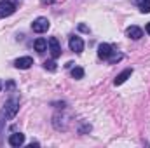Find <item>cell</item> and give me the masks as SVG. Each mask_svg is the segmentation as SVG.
<instances>
[{
	"mask_svg": "<svg viewBox=\"0 0 150 148\" xmlns=\"http://www.w3.org/2000/svg\"><path fill=\"white\" fill-rule=\"evenodd\" d=\"M18 110H19V99H18V98H11V99H7L5 105H4L2 117H5V118H14L16 113H18Z\"/></svg>",
	"mask_w": 150,
	"mask_h": 148,
	"instance_id": "6da1fadb",
	"label": "cell"
},
{
	"mask_svg": "<svg viewBox=\"0 0 150 148\" xmlns=\"http://www.w3.org/2000/svg\"><path fill=\"white\" fill-rule=\"evenodd\" d=\"M16 0H2L0 2V18H7L16 12Z\"/></svg>",
	"mask_w": 150,
	"mask_h": 148,
	"instance_id": "7a4b0ae2",
	"label": "cell"
},
{
	"mask_svg": "<svg viewBox=\"0 0 150 148\" xmlns=\"http://www.w3.org/2000/svg\"><path fill=\"white\" fill-rule=\"evenodd\" d=\"M49 26H51V23H49L47 18H37V19L32 23V30H33L35 33H44V32H47Z\"/></svg>",
	"mask_w": 150,
	"mask_h": 148,
	"instance_id": "3957f363",
	"label": "cell"
},
{
	"mask_svg": "<svg viewBox=\"0 0 150 148\" xmlns=\"http://www.w3.org/2000/svg\"><path fill=\"white\" fill-rule=\"evenodd\" d=\"M47 45H49V52L52 56V59H58L61 56V47H59V42L56 37H51L47 40Z\"/></svg>",
	"mask_w": 150,
	"mask_h": 148,
	"instance_id": "277c9868",
	"label": "cell"
},
{
	"mask_svg": "<svg viewBox=\"0 0 150 148\" xmlns=\"http://www.w3.org/2000/svg\"><path fill=\"white\" fill-rule=\"evenodd\" d=\"M68 45H70V51H74L77 54H80V52L84 51V40L80 37H70Z\"/></svg>",
	"mask_w": 150,
	"mask_h": 148,
	"instance_id": "5b68a950",
	"label": "cell"
},
{
	"mask_svg": "<svg viewBox=\"0 0 150 148\" xmlns=\"http://www.w3.org/2000/svg\"><path fill=\"white\" fill-rule=\"evenodd\" d=\"M32 65H33V59H32L30 56H23V58H18V59L14 61V66H16L18 70H28Z\"/></svg>",
	"mask_w": 150,
	"mask_h": 148,
	"instance_id": "8992f818",
	"label": "cell"
},
{
	"mask_svg": "<svg viewBox=\"0 0 150 148\" xmlns=\"http://www.w3.org/2000/svg\"><path fill=\"white\" fill-rule=\"evenodd\" d=\"M112 52H113V47L110 45V44H100L98 45V56L101 58V59H108L110 56H112Z\"/></svg>",
	"mask_w": 150,
	"mask_h": 148,
	"instance_id": "52a82bcc",
	"label": "cell"
},
{
	"mask_svg": "<svg viewBox=\"0 0 150 148\" xmlns=\"http://www.w3.org/2000/svg\"><path fill=\"white\" fill-rule=\"evenodd\" d=\"M9 145L11 147H21V145H25V134L23 132H14V134H11L9 136Z\"/></svg>",
	"mask_w": 150,
	"mask_h": 148,
	"instance_id": "ba28073f",
	"label": "cell"
},
{
	"mask_svg": "<svg viewBox=\"0 0 150 148\" xmlns=\"http://www.w3.org/2000/svg\"><path fill=\"white\" fill-rule=\"evenodd\" d=\"M131 75H133V68H126L124 72H120V73L115 77L113 84H115V85H122V84H124V82H126V80L131 77Z\"/></svg>",
	"mask_w": 150,
	"mask_h": 148,
	"instance_id": "9c48e42d",
	"label": "cell"
},
{
	"mask_svg": "<svg viewBox=\"0 0 150 148\" xmlns=\"http://www.w3.org/2000/svg\"><path fill=\"white\" fill-rule=\"evenodd\" d=\"M126 33H127V37L133 38V40H140V38L143 37V30L138 28V26H129Z\"/></svg>",
	"mask_w": 150,
	"mask_h": 148,
	"instance_id": "30bf717a",
	"label": "cell"
},
{
	"mask_svg": "<svg viewBox=\"0 0 150 148\" xmlns=\"http://www.w3.org/2000/svg\"><path fill=\"white\" fill-rule=\"evenodd\" d=\"M33 45H35V51H37V52H44V51H47V40L42 38V37L37 38Z\"/></svg>",
	"mask_w": 150,
	"mask_h": 148,
	"instance_id": "8fae6325",
	"label": "cell"
},
{
	"mask_svg": "<svg viewBox=\"0 0 150 148\" xmlns=\"http://www.w3.org/2000/svg\"><path fill=\"white\" fill-rule=\"evenodd\" d=\"M140 11L143 14H149L150 12V0H140Z\"/></svg>",
	"mask_w": 150,
	"mask_h": 148,
	"instance_id": "7c38bea8",
	"label": "cell"
},
{
	"mask_svg": "<svg viewBox=\"0 0 150 148\" xmlns=\"http://www.w3.org/2000/svg\"><path fill=\"white\" fill-rule=\"evenodd\" d=\"M72 77L77 78V80H79V78H82V77H84V70H82L80 66H75L74 70H72Z\"/></svg>",
	"mask_w": 150,
	"mask_h": 148,
	"instance_id": "4fadbf2b",
	"label": "cell"
},
{
	"mask_svg": "<svg viewBox=\"0 0 150 148\" xmlns=\"http://www.w3.org/2000/svg\"><path fill=\"white\" fill-rule=\"evenodd\" d=\"M44 68L49 70V72H56V63L54 61H45L44 63Z\"/></svg>",
	"mask_w": 150,
	"mask_h": 148,
	"instance_id": "5bb4252c",
	"label": "cell"
},
{
	"mask_svg": "<svg viewBox=\"0 0 150 148\" xmlns=\"http://www.w3.org/2000/svg\"><path fill=\"white\" fill-rule=\"evenodd\" d=\"M120 59H122V54H119V52H117V54H115V52H112V56L108 58V61H110L112 65H113V63H119Z\"/></svg>",
	"mask_w": 150,
	"mask_h": 148,
	"instance_id": "9a60e30c",
	"label": "cell"
},
{
	"mask_svg": "<svg viewBox=\"0 0 150 148\" xmlns=\"http://www.w3.org/2000/svg\"><path fill=\"white\" fill-rule=\"evenodd\" d=\"M89 131H91V125H89V124H86V125H82V127L79 129V132H80V134H84V132H89Z\"/></svg>",
	"mask_w": 150,
	"mask_h": 148,
	"instance_id": "2e32d148",
	"label": "cell"
},
{
	"mask_svg": "<svg viewBox=\"0 0 150 148\" xmlns=\"http://www.w3.org/2000/svg\"><path fill=\"white\" fill-rule=\"evenodd\" d=\"M79 30H82V32H89V28H87L86 25H80V26H79Z\"/></svg>",
	"mask_w": 150,
	"mask_h": 148,
	"instance_id": "e0dca14e",
	"label": "cell"
},
{
	"mask_svg": "<svg viewBox=\"0 0 150 148\" xmlns=\"http://www.w3.org/2000/svg\"><path fill=\"white\" fill-rule=\"evenodd\" d=\"M5 87H7V89H14V82H7Z\"/></svg>",
	"mask_w": 150,
	"mask_h": 148,
	"instance_id": "ac0fdd59",
	"label": "cell"
},
{
	"mask_svg": "<svg viewBox=\"0 0 150 148\" xmlns=\"http://www.w3.org/2000/svg\"><path fill=\"white\" fill-rule=\"evenodd\" d=\"M145 30H147V33L150 35V23H147V26H145Z\"/></svg>",
	"mask_w": 150,
	"mask_h": 148,
	"instance_id": "d6986e66",
	"label": "cell"
},
{
	"mask_svg": "<svg viewBox=\"0 0 150 148\" xmlns=\"http://www.w3.org/2000/svg\"><path fill=\"white\" fill-rule=\"evenodd\" d=\"M54 0H42V4H52Z\"/></svg>",
	"mask_w": 150,
	"mask_h": 148,
	"instance_id": "ffe728a7",
	"label": "cell"
},
{
	"mask_svg": "<svg viewBox=\"0 0 150 148\" xmlns=\"http://www.w3.org/2000/svg\"><path fill=\"white\" fill-rule=\"evenodd\" d=\"M0 89H2V80H0Z\"/></svg>",
	"mask_w": 150,
	"mask_h": 148,
	"instance_id": "44dd1931",
	"label": "cell"
}]
</instances>
